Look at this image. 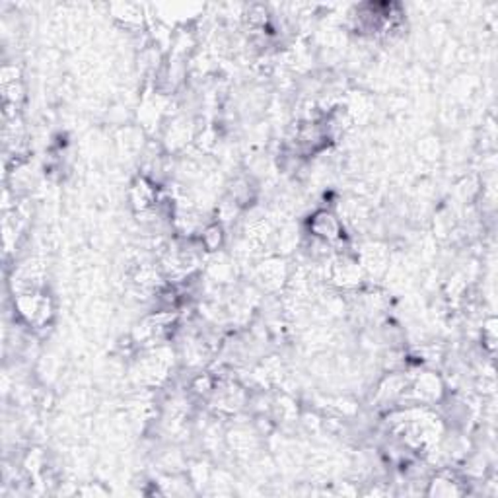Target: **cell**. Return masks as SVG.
<instances>
[{
	"instance_id": "6da1fadb",
	"label": "cell",
	"mask_w": 498,
	"mask_h": 498,
	"mask_svg": "<svg viewBox=\"0 0 498 498\" xmlns=\"http://www.w3.org/2000/svg\"><path fill=\"white\" fill-rule=\"evenodd\" d=\"M312 228L315 232V235L321 238L323 242H333V240L339 238V232H341L337 218L331 213H325V210L313 216Z\"/></svg>"
}]
</instances>
